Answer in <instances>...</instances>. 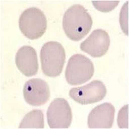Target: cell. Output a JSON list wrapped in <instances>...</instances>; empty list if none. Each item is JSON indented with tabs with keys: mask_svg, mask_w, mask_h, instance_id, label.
I'll return each mask as SVG.
<instances>
[{
	"mask_svg": "<svg viewBox=\"0 0 129 129\" xmlns=\"http://www.w3.org/2000/svg\"><path fill=\"white\" fill-rule=\"evenodd\" d=\"M17 67L26 77L37 74L39 64L36 50L30 46H23L17 52L15 55Z\"/></svg>",
	"mask_w": 129,
	"mask_h": 129,
	"instance_id": "10",
	"label": "cell"
},
{
	"mask_svg": "<svg viewBox=\"0 0 129 129\" xmlns=\"http://www.w3.org/2000/svg\"><path fill=\"white\" fill-rule=\"evenodd\" d=\"M106 88L103 82L94 80L86 85L71 89L69 95L81 104H88L101 101L106 96Z\"/></svg>",
	"mask_w": 129,
	"mask_h": 129,
	"instance_id": "6",
	"label": "cell"
},
{
	"mask_svg": "<svg viewBox=\"0 0 129 129\" xmlns=\"http://www.w3.org/2000/svg\"><path fill=\"white\" fill-rule=\"evenodd\" d=\"M110 39L108 33L102 29L93 30L85 41L80 44V49L93 57H101L109 48Z\"/></svg>",
	"mask_w": 129,
	"mask_h": 129,
	"instance_id": "8",
	"label": "cell"
},
{
	"mask_svg": "<svg viewBox=\"0 0 129 129\" xmlns=\"http://www.w3.org/2000/svg\"><path fill=\"white\" fill-rule=\"evenodd\" d=\"M44 115L41 110L35 109L24 117L19 126V128H43Z\"/></svg>",
	"mask_w": 129,
	"mask_h": 129,
	"instance_id": "11",
	"label": "cell"
},
{
	"mask_svg": "<svg viewBox=\"0 0 129 129\" xmlns=\"http://www.w3.org/2000/svg\"><path fill=\"white\" fill-rule=\"evenodd\" d=\"M128 104L122 108L118 113L117 123L121 128H127L128 126Z\"/></svg>",
	"mask_w": 129,
	"mask_h": 129,
	"instance_id": "13",
	"label": "cell"
},
{
	"mask_svg": "<svg viewBox=\"0 0 129 129\" xmlns=\"http://www.w3.org/2000/svg\"><path fill=\"white\" fill-rule=\"evenodd\" d=\"M94 72V65L89 58L81 54H75L68 60L65 77L69 84L78 85L90 80Z\"/></svg>",
	"mask_w": 129,
	"mask_h": 129,
	"instance_id": "4",
	"label": "cell"
},
{
	"mask_svg": "<svg viewBox=\"0 0 129 129\" xmlns=\"http://www.w3.org/2000/svg\"><path fill=\"white\" fill-rule=\"evenodd\" d=\"M115 108L106 102L97 106L90 112L88 125L90 128H110L114 123Z\"/></svg>",
	"mask_w": 129,
	"mask_h": 129,
	"instance_id": "9",
	"label": "cell"
},
{
	"mask_svg": "<svg viewBox=\"0 0 129 129\" xmlns=\"http://www.w3.org/2000/svg\"><path fill=\"white\" fill-rule=\"evenodd\" d=\"M47 118L51 128H68L72 119L71 108L68 101L57 98L51 102L47 112Z\"/></svg>",
	"mask_w": 129,
	"mask_h": 129,
	"instance_id": "5",
	"label": "cell"
},
{
	"mask_svg": "<svg viewBox=\"0 0 129 129\" xmlns=\"http://www.w3.org/2000/svg\"><path fill=\"white\" fill-rule=\"evenodd\" d=\"M23 94L25 101L30 105L41 106L45 104L50 99V88L44 80L33 78L24 84Z\"/></svg>",
	"mask_w": 129,
	"mask_h": 129,
	"instance_id": "7",
	"label": "cell"
},
{
	"mask_svg": "<svg viewBox=\"0 0 129 129\" xmlns=\"http://www.w3.org/2000/svg\"><path fill=\"white\" fill-rule=\"evenodd\" d=\"M19 27L22 34L28 38H39L46 32L47 27L46 15L38 8L26 9L19 17Z\"/></svg>",
	"mask_w": 129,
	"mask_h": 129,
	"instance_id": "3",
	"label": "cell"
},
{
	"mask_svg": "<svg viewBox=\"0 0 129 129\" xmlns=\"http://www.w3.org/2000/svg\"><path fill=\"white\" fill-rule=\"evenodd\" d=\"M128 2L127 1L126 3L124 4L123 6H122V8L121 9V14H120V18H119V21L121 23V28L123 30V32L125 33L126 35H128V27H127V24H128V17H127V10H128Z\"/></svg>",
	"mask_w": 129,
	"mask_h": 129,
	"instance_id": "14",
	"label": "cell"
},
{
	"mask_svg": "<svg viewBox=\"0 0 129 129\" xmlns=\"http://www.w3.org/2000/svg\"><path fill=\"white\" fill-rule=\"evenodd\" d=\"M93 25V20L87 10L80 4H75L64 13L63 28L69 38L79 41L88 34Z\"/></svg>",
	"mask_w": 129,
	"mask_h": 129,
	"instance_id": "1",
	"label": "cell"
},
{
	"mask_svg": "<svg viewBox=\"0 0 129 129\" xmlns=\"http://www.w3.org/2000/svg\"><path fill=\"white\" fill-rule=\"evenodd\" d=\"M119 1H92V4L98 10L102 12H109L117 7Z\"/></svg>",
	"mask_w": 129,
	"mask_h": 129,
	"instance_id": "12",
	"label": "cell"
},
{
	"mask_svg": "<svg viewBox=\"0 0 129 129\" xmlns=\"http://www.w3.org/2000/svg\"><path fill=\"white\" fill-rule=\"evenodd\" d=\"M42 70L48 77L61 74L66 62V52L60 43L49 41L44 44L40 53Z\"/></svg>",
	"mask_w": 129,
	"mask_h": 129,
	"instance_id": "2",
	"label": "cell"
}]
</instances>
